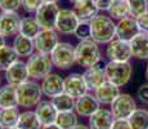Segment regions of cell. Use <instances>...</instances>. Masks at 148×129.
Here are the masks:
<instances>
[{"mask_svg":"<svg viewBox=\"0 0 148 129\" xmlns=\"http://www.w3.org/2000/svg\"><path fill=\"white\" fill-rule=\"evenodd\" d=\"M92 39L98 44H108L116 39V23L110 16L98 14L90 21Z\"/></svg>","mask_w":148,"mask_h":129,"instance_id":"1","label":"cell"},{"mask_svg":"<svg viewBox=\"0 0 148 129\" xmlns=\"http://www.w3.org/2000/svg\"><path fill=\"white\" fill-rule=\"evenodd\" d=\"M75 59L76 63L84 68L97 66L102 59L98 43H95L93 39L79 41V44L75 47Z\"/></svg>","mask_w":148,"mask_h":129,"instance_id":"2","label":"cell"},{"mask_svg":"<svg viewBox=\"0 0 148 129\" xmlns=\"http://www.w3.org/2000/svg\"><path fill=\"white\" fill-rule=\"evenodd\" d=\"M41 87L35 80H27L17 87V99H18V106L21 107H36L41 102Z\"/></svg>","mask_w":148,"mask_h":129,"instance_id":"3","label":"cell"},{"mask_svg":"<svg viewBox=\"0 0 148 129\" xmlns=\"http://www.w3.org/2000/svg\"><path fill=\"white\" fill-rule=\"evenodd\" d=\"M104 72H106L107 81L121 88L124 85H126L132 79L133 66L130 65V62L108 61V63L104 66Z\"/></svg>","mask_w":148,"mask_h":129,"instance_id":"4","label":"cell"},{"mask_svg":"<svg viewBox=\"0 0 148 129\" xmlns=\"http://www.w3.org/2000/svg\"><path fill=\"white\" fill-rule=\"evenodd\" d=\"M28 76L34 80H42L47 75L52 72L53 62L50 54H44L35 52L32 56L28 57L26 61Z\"/></svg>","mask_w":148,"mask_h":129,"instance_id":"5","label":"cell"},{"mask_svg":"<svg viewBox=\"0 0 148 129\" xmlns=\"http://www.w3.org/2000/svg\"><path fill=\"white\" fill-rule=\"evenodd\" d=\"M53 66L59 70H67L73 63H76L75 59V47L70 43L59 41V44L56 47V49L50 54Z\"/></svg>","mask_w":148,"mask_h":129,"instance_id":"6","label":"cell"},{"mask_svg":"<svg viewBox=\"0 0 148 129\" xmlns=\"http://www.w3.org/2000/svg\"><path fill=\"white\" fill-rule=\"evenodd\" d=\"M59 10L61 9L57 3H42L35 13V18L41 30H56Z\"/></svg>","mask_w":148,"mask_h":129,"instance_id":"7","label":"cell"},{"mask_svg":"<svg viewBox=\"0 0 148 129\" xmlns=\"http://www.w3.org/2000/svg\"><path fill=\"white\" fill-rule=\"evenodd\" d=\"M110 110L115 119H129L136 110L135 99L127 93H120L119 97L110 105Z\"/></svg>","mask_w":148,"mask_h":129,"instance_id":"8","label":"cell"},{"mask_svg":"<svg viewBox=\"0 0 148 129\" xmlns=\"http://www.w3.org/2000/svg\"><path fill=\"white\" fill-rule=\"evenodd\" d=\"M106 56L108 61L115 62H129L133 57L130 43L124 41L120 39H113L111 43L107 44L106 48Z\"/></svg>","mask_w":148,"mask_h":129,"instance_id":"9","label":"cell"},{"mask_svg":"<svg viewBox=\"0 0 148 129\" xmlns=\"http://www.w3.org/2000/svg\"><path fill=\"white\" fill-rule=\"evenodd\" d=\"M79 23H80V19L73 12V9H61L57 18L56 31L64 35H71L75 32Z\"/></svg>","mask_w":148,"mask_h":129,"instance_id":"10","label":"cell"},{"mask_svg":"<svg viewBox=\"0 0 148 129\" xmlns=\"http://www.w3.org/2000/svg\"><path fill=\"white\" fill-rule=\"evenodd\" d=\"M34 41H35L36 52L44 54H52V52L59 44V36L56 30H41Z\"/></svg>","mask_w":148,"mask_h":129,"instance_id":"11","label":"cell"},{"mask_svg":"<svg viewBox=\"0 0 148 129\" xmlns=\"http://www.w3.org/2000/svg\"><path fill=\"white\" fill-rule=\"evenodd\" d=\"M88 92H89V89L86 87V83H85L82 74L73 72L64 77V93H67L72 98L77 99L85 96Z\"/></svg>","mask_w":148,"mask_h":129,"instance_id":"12","label":"cell"},{"mask_svg":"<svg viewBox=\"0 0 148 129\" xmlns=\"http://www.w3.org/2000/svg\"><path fill=\"white\" fill-rule=\"evenodd\" d=\"M41 92L42 96L48 98H54L56 96L64 92V79L56 72H50L41 80Z\"/></svg>","mask_w":148,"mask_h":129,"instance_id":"13","label":"cell"},{"mask_svg":"<svg viewBox=\"0 0 148 129\" xmlns=\"http://www.w3.org/2000/svg\"><path fill=\"white\" fill-rule=\"evenodd\" d=\"M21 17L17 12H1L0 13V35L4 38L14 36L19 34Z\"/></svg>","mask_w":148,"mask_h":129,"instance_id":"14","label":"cell"},{"mask_svg":"<svg viewBox=\"0 0 148 129\" xmlns=\"http://www.w3.org/2000/svg\"><path fill=\"white\" fill-rule=\"evenodd\" d=\"M139 32H140V30L138 27L136 19L132 16L125 17L116 23V38L120 40L130 43Z\"/></svg>","mask_w":148,"mask_h":129,"instance_id":"15","label":"cell"},{"mask_svg":"<svg viewBox=\"0 0 148 129\" xmlns=\"http://www.w3.org/2000/svg\"><path fill=\"white\" fill-rule=\"evenodd\" d=\"M99 108H101V103L98 102L94 94L90 93H86L85 96L77 98L75 103V112L84 117H90Z\"/></svg>","mask_w":148,"mask_h":129,"instance_id":"16","label":"cell"},{"mask_svg":"<svg viewBox=\"0 0 148 129\" xmlns=\"http://www.w3.org/2000/svg\"><path fill=\"white\" fill-rule=\"evenodd\" d=\"M4 72H5V79H7L8 84H13V85H16V87H18L22 83L27 81L28 77H30L28 76L26 62L21 61V59L16 61L7 71H4Z\"/></svg>","mask_w":148,"mask_h":129,"instance_id":"17","label":"cell"},{"mask_svg":"<svg viewBox=\"0 0 148 129\" xmlns=\"http://www.w3.org/2000/svg\"><path fill=\"white\" fill-rule=\"evenodd\" d=\"M82 76H84V80L86 83L88 89L92 92H94L97 88H99L103 83L107 81L104 67H99L98 65L89 67V68H85Z\"/></svg>","mask_w":148,"mask_h":129,"instance_id":"18","label":"cell"},{"mask_svg":"<svg viewBox=\"0 0 148 129\" xmlns=\"http://www.w3.org/2000/svg\"><path fill=\"white\" fill-rule=\"evenodd\" d=\"M35 114L38 116L39 121L41 123V125H50L56 124L57 116H58V111L54 107L52 101H41L36 106Z\"/></svg>","mask_w":148,"mask_h":129,"instance_id":"19","label":"cell"},{"mask_svg":"<svg viewBox=\"0 0 148 129\" xmlns=\"http://www.w3.org/2000/svg\"><path fill=\"white\" fill-rule=\"evenodd\" d=\"M115 121V116L112 115L110 108H99L89 117L90 129H111Z\"/></svg>","mask_w":148,"mask_h":129,"instance_id":"20","label":"cell"},{"mask_svg":"<svg viewBox=\"0 0 148 129\" xmlns=\"http://www.w3.org/2000/svg\"><path fill=\"white\" fill-rule=\"evenodd\" d=\"M120 88L110 81H106L94 90V96L101 105H111L120 94Z\"/></svg>","mask_w":148,"mask_h":129,"instance_id":"21","label":"cell"},{"mask_svg":"<svg viewBox=\"0 0 148 129\" xmlns=\"http://www.w3.org/2000/svg\"><path fill=\"white\" fill-rule=\"evenodd\" d=\"M130 48L134 58L148 61V32H139L130 41Z\"/></svg>","mask_w":148,"mask_h":129,"instance_id":"22","label":"cell"},{"mask_svg":"<svg viewBox=\"0 0 148 129\" xmlns=\"http://www.w3.org/2000/svg\"><path fill=\"white\" fill-rule=\"evenodd\" d=\"M73 12L79 17L80 21H92L95 16H98V8L93 3V0H81L73 4Z\"/></svg>","mask_w":148,"mask_h":129,"instance_id":"23","label":"cell"},{"mask_svg":"<svg viewBox=\"0 0 148 129\" xmlns=\"http://www.w3.org/2000/svg\"><path fill=\"white\" fill-rule=\"evenodd\" d=\"M14 50L17 52L18 57H30L35 53V41L34 39L26 38V36L21 35H16V38L13 40V45Z\"/></svg>","mask_w":148,"mask_h":129,"instance_id":"24","label":"cell"},{"mask_svg":"<svg viewBox=\"0 0 148 129\" xmlns=\"http://www.w3.org/2000/svg\"><path fill=\"white\" fill-rule=\"evenodd\" d=\"M18 107L17 87L13 84H5L0 87V108Z\"/></svg>","mask_w":148,"mask_h":129,"instance_id":"25","label":"cell"},{"mask_svg":"<svg viewBox=\"0 0 148 129\" xmlns=\"http://www.w3.org/2000/svg\"><path fill=\"white\" fill-rule=\"evenodd\" d=\"M19 110L17 107L0 108V124L4 129L16 128L19 120Z\"/></svg>","mask_w":148,"mask_h":129,"instance_id":"26","label":"cell"},{"mask_svg":"<svg viewBox=\"0 0 148 129\" xmlns=\"http://www.w3.org/2000/svg\"><path fill=\"white\" fill-rule=\"evenodd\" d=\"M40 31L41 27L38 23L35 17H25L21 19V26H19V34L21 35L35 40L36 36L40 34Z\"/></svg>","mask_w":148,"mask_h":129,"instance_id":"27","label":"cell"},{"mask_svg":"<svg viewBox=\"0 0 148 129\" xmlns=\"http://www.w3.org/2000/svg\"><path fill=\"white\" fill-rule=\"evenodd\" d=\"M17 128L18 129H41L42 125H41V123L39 121L35 111L27 110V111L21 112Z\"/></svg>","mask_w":148,"mask_h":129,"instance_id":"28","label":"cell"},{"mask_svg":"<svg viewBox=\"0 0 148 129\" xmlns=\"http://www.w3.org/2000/svg\"><path fill=\"white\" fill-rule=\"evenodd\" d=\"M108 16L112 19H120L125 18V17L130 16V9H129V3L127 0H113L112 5L110 7V9L107 10Z\"/></svg>","mask_w":148,"mask_h":129,"instance_id":"29","label":"cell"},{"mask_svg":"<svg viewBox=\"0 0 148 129\" xmlns=\"http://www.w3.org/2000/svg\"><path fill=\"white\" fill-rule=\"evenodd\" d=\"M50 101L53 102L54 107L57 108L58 112H66V111H75V103L76 99L72 98L71 96H68L67 93H61L58 96H56Z\"/></svg>","mask_w":148,"mask_h":129,"instance_id":"30","label":"cell"},{"mask_svg":"<svg viewBox=\"0 0 148 129\" xmlns=\"http://www.w3.org/2000/svg\"><path fill=\"white\" fill-rule=\"evenodd\" d=\"M16 61H18V54L13 47L4 45L0 48V71H7Z\"/></svg>","mask_w":148,"mask_h":129,"instance_id":"31","label":"cell"},{"mask_svg":"<svg viewBox=\"0 0 148 129\" xmlns=\"http://www.w3.org/2000/svg\"><path fill=\"white\" fill-rule=\"evenodd\" d=\"M127 120L133 129H148V110L136 108Z\"/></svg>","mask_w":148,"mask_h":129,"instance_id":"32","label":"cell"},{"mask_svg":"<svg viewBox=\"0 0 148 129\" xmlns=\"http://www.w3.org/2000/svg\"><path fill=\"white\" fill-rule=\"evenodd\" d=\"M56 124L61 129H73L77 125V114L75 111L58 112Z\"/></svg>","mask_w":148,"mask_h":129,"instance_id":"33","label":"cell"},{"mask_svg":"<svg viewBox=\"0 0 148 129\" xmlns=\"http://www.w3.org/2000/svg\"><path fill=\"white\" fill-rule=\"evenodd\" d=\"M130 16L138 18L139 16L148 13V0H127Z\"/></svg>","mask_w":148,"mask_h":129,"instance_id":"34","label":"cell"},{"mask_svg":"<svg viewBox=\"0 0 148 129\" xmlns=\"http://www.w3.org/2000/svg\"><path fill=\"white\" fill-rule=\"evenodd\" d=\"M73 35L79 39V41L92 39V27H90V22L89 21H80V23H79V26L76 27Z\"/></svg>","mask_w":148,"mask_h":129,"instance_id":"35","label":"cell"},{"mask_svg":"<svg viewBox=\"0 0 148 129\" xmlns=\"http://www.w3.org/2000/svg\"><path fill=\"white\" fill-rule=\"evenodd\" d=\"M22 7V0H0L1 12H17Z\"/></svg>","mask_w":148,"mask_h":129,"instance_id":"36","label":"cell"},{"mask_svg":"<svg viewBox=\"0 0 148 129\" xmlns=\"http://www.w3.org/2000/svg\"><path fill=\"white\" fill-rule=\"evenodd\" d=\"M42 3H44L42 0H22V8L28 13H36V10L41 7Z\"/></svg>","mask_w":148,"mask_h":129,"instance_id":"37","label":"cell"},{"mask_svg":"<svg viewBox=\"0 0 148 129\" xmlns=\"http://www.w3.org/2000/svg\"><path fill=\"white\" fill-rule=\"evenodd\" d=\"M136 97L139 98L140 102L147 103L148 105V83L142 84L140 87L138 88V90H136Z\"/></svg>","mask_w":148,"mask_h":129,"instance_id":"38","label":"cell"},{"mask_svg":"<svg viewBox=\"0 0 148 129\" xmlns=\"http://www.w3.org/2000/svg\"><path fill=\"white\" fill-rule=\"evenodd\" d=\"M135 19H136V23H138L140 32H148V13L143 14V16H139Z\"/></svg>","mask_w":148,"mask_h":129,"instance_id":"39","label":"cell"},{"mask_svg":"<svg viewBox=\"0 0 148 129\" xmlns=\"http://www.w3.org/2000/svg\"><path fill=\"white\" fill-rule=\"evenodd\" d=\"M111 129H133L127 119H115Z\"/></svg>","mask_w":148,"mask_h":129,"instance_id":"40","label":"cell"},{"mask_svg":"<svg viewBox=\"0 0 148 129\" xmlns=\"http://www.w3.org/2000/svg\"><path fill=\"white\" fill-rule=\"evenodd\" d=\"M93 3L98 8V10H108L110 7L112 5L113 0H93Z\"/></svg>","mask_w":148,"mask_h":129,"instance_id":"41","label":"cell"},{"mask_svg":"<svg viewBox=\"0 0 148 129\" xmlns=\"http://www.w3.org/2000/svg\"><path fill=\"white\" fill-rule=\"evenodd\" d=\"M41 129H61L57 124H50V125H44Z\"/></svg>","mask_w":148,"mask_h":129,"instance_id":"42","label":"cell"},{"mask_svg":"<svg viewBox=\"0 0 148 129\" xmlns=\"http://www.w3.org/2000/svg\"><path fill=\"white\" fill-rule=\"evenodd\" d=\"M73 129H90L88 125H84V124H77Z\"/></svg>","mask_w":148,"mask_h":129,"instance_id":"43","label":"cell"},{"mask_svg":"<svg viewBox=\"0 0 148 129\" xmlns=\"http://www.w3.org/2000/svg\"><path fill=\"white\" fill-rule=\"evenodd\" d=\"M4 45H7L5 44V38L3 35H0V48H3Z\"/></svg>","mask_w":148,"mask_h":129,"instance_id":"44","label":"cell"},{"mask_svg":"<svg viewBox=\"0 0 148 129\" xmlns=\"http://www.w3.org/2000/svg\"><path fill=\"white\" fill-rule=\"evenodd\" d=\"M144 76H146L147 83H148V61H147V65H146V70H144Z\"/></svg>","mask_w":148,"mask_h":129,"instance_id":"45","label":"cell"},{"mask_svg":"<svg viewBox=\"0 0 148 129\" xmlns=\"http://www.w3.org/2000/svg\"><path fill=\"white\" fill-rule=\"evenodd\" d=\"M44 3H58L59 0H42Z\"/></svg>","mask_w":148,"mask_h":129,"instance_id":"46","label":"cell"},{"mask_svg":"<svg viewBox=\"0 0 148 129\" xmlns=\"http://www.w3.org/2000/svg\"><path fill=\"white\" fill-rule=\"evenodd\" d=\"M68 1H71V3H73V4H76V3L81 1V0H68Z\"/></svg>","mask_w":148,"mask_h":129,"instance_id":"47","label":"cell"},{"mask_svg":"<svg viewBox=\"0 0 148 129\" xmlns=\"http://www.w3.org/2000/svg\"><path fill=\"white\" fill-rule=\"evenodd\" d=\"M0 129H4V128H3V127H1V124H0Z\"/></svg>","mask_w":148,"mask_h":129,"instance_id":"48","label":"cell"},{"mask_svg":"<svg viewBox=\"0 0 148 129\" xmlns=\"http://www.w3.org/2000/svg\"><path fill=\"white\" fill-rule=\"evenodd\" d=\"M10 129H18V128H17V127H16V128H10Z\"/></svg>","mask_w":148,"mask_h":129,"instance_id":"49","label":"cell"},{"mask_svg":"<svg viewBox=\"0 0 148 129\" xmlns=\"http://www.w3.org/2000/svg\"><path fill=\"white\" fill-rule=\"evenodd\" d=\"M0 83H1V76H0Z\"/></svg>","mask_w":148,"mask_h":129,"instance_id":"50","label":"cell"}]
</instances>
